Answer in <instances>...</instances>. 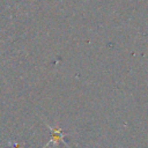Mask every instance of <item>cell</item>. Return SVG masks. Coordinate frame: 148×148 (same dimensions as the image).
I'll list each match as a JSON object with an SVG mask.
<instances>
[{"label": "cell", "instance_id": "cell-1", "mask_svg": "<svg viewBox=\"0 0 148 148\" xmlns=\"http://www.w3.org/2000/svg\"><path fill=\"white\" fill-rule=\"evenodd\" d=\"M46 126L51 130V132H52V139L49 141V143H46V146H50V145H52L53 142L57 145L59 141L60 142H62L64 145H67V142L65 141V133H64V131L61 130V128H59V127H51L50 125H47L46 124ZM45 146V147H46Z\"/></svg>", "mask_w": 148, "mask_h": 148}]
</instances>
